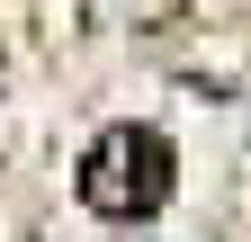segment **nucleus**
I'll return each instance as SVG.
<instances>
[{
  "label": "nucleus",
  "instance_id": "f257e3e1",
  "mask_svg": "<svg viewBox=\"0 0 251 242\" xmlns=\"http://www.w3.org/2000/svg\"><path fill=\"white\" fill-rule=\"evenodd\" d=\"M81 197L99 216H152L171 197V144L152 126H108L81 162Z\"/></svg>",
  "mask_w": 251,
  "mask_h": 242
}]
</instances>
